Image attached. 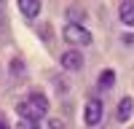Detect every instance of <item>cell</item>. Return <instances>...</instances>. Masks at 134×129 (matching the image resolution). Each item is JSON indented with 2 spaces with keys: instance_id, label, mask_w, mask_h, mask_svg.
Returning <instances> with one entry per match:
<instances>
[{
  "instance_id": "1",
  "label": "cell",
  "mask_w": 134,
  "mask_h": 129,
  "mask_svg": "<svg viewBox=\"0 0 134 129\" xmlns=\"http://www.w3.org/2000/svg\"><path fill=\"white\" fill-rule=\"evenodd\" d=\"M62 38L70 43L72 49H83V46H91L94 43V35L81 24V22H67L62 27Z\"/></svg>"
},
{
  "instance_id": "2",
  "label": "cell",
  "mask_w": 134,
  "mask_h": 129,
  "mask_svg": "<svg viewBox=\"0 0 134 129\" xmlns=\"http://www.w3.org/2000/svg\"><path fill=\"white\" fill-rule=\"evenodd\" d=\"M105 118V105L99 97H88L86 100V108H83V121L86 126H99Z\"/></svg>"
},
{
  "instance_id": "3",
  "label": "cell",
  "mask_w": 134,
  "mask_h": 129,
  "mask_svg": "<svg viewBox=\"0 0 134 129\" xmlns=\"http://www.w3.org/2000/svg\"><path fill=\"white\" fill-rule=\"evenodd\" d=\"M27 105H30V110H32V116H35V121H40L43 116L48 113V108H51V102H48V97L43 94V92H30L27 97Z\"/></svg>"
},
{
  "instance_id": "4",
  "label": "cell",
  "mask_w": 134,
  "mask_h": 129,
  "mask_svg": "<svg viewBox=\"0 0 134 129\" xmlns=\"http://www.w3.org/2000/svg\"><path fill=\"white\" fill-rule=\"evenodd\" d=\"M59 64H62L64 73H81L83 70V54H81V49H67L59 57Z\"/></svg>"
},
{
  "instance_id": "5",
  "label": "cell",
  "mask_w": 134,
  "mask_h": 129,
  "mask_svg": "<svg viewBox=\"0 0 134 129\" xmlns=\"http://www.w3.org/2000/svg\"><path fill=\"white\" fill-rule=\"evenodd\" d=\"M16 6H19V14L24 16V19H35L40 14V8H43L40 0H19Z\"/></svg>"
},
{
  "instance_id": "6",
  "label": "cell",
  "mask_w": 134,
  "mask_h": 129,
  "mask_svg": "<svg viewBox=\"0 0 134 129\" xmlns=\"http://www.w3.org/2000/svg\"><path fill=\"white\" fill-rule=\"evenodd\" d=\"M118 16L126 27H134V0H124L118 3Z\"/></svg>"
},
{
  "instance_id": "7",
  "label": "cell",
  "mask_w": 134,
  "mask_h": 129,
  "mask_svg": "<svg viewBox=\"0 0 134 129\" xmlns=\"http://www.w3.org/2000/svg\"><path fill=\"white\" fill-rule=\"evenodd\" d=\"M115 86V70H102L99 73V78H97V92H110Z\"/></svg>"
},
{
  "instance_id": "8",
  "label": "cell",
  "mask_w": 134,
  "mask_h": 129,
  "mask_svg": "<svg viewBox=\"0 0 134 129\" xmlns=\"http://www.w3.org/2000/svg\"><path fill=\"white\" fill-rule=\"evenodd\" d=\"M131 113H134V100L131 97H124V100L118 102V108H115V118L118 121H129Z\"/></svg>"
},
{
  "instance_id": "9",
  "label": "cell",
  "mask_w": 134,
  "mask_h": 129,
  "mask_svg": "<svg viewBox=\"0 0 134 129\" xmlns=\"http://www.w3.org/2000/svg\"><path fill=\"white\" fill-rule=\"evenodd\" d=\"M8 73H11V78H14V81H21V78H24V59H21V57H14L11 64H8Z\"/></svg>"
},
{
  "instance_id": "10",
  "label": "cell",
  "mask_w": 134,
  "mask_h": 129,
  "mask_svg": "<svg viewBox=\"0 0 134 129\" xmlns=\"http://www.w3.org/2000/svg\"><path fill=\"white\" fill-rule=\"evenodd\" d=\"M54 86L59 89V94H62V97L67 94V83H64V78H62V75H57V78H54Z\"/></svg>"
},
{
  "instance_id": "11",
  "label": "cell",
  "mask_w": 134,
  "mask_h": 129,
  "mask_svg": "<svg viewBox=\"0 0 134 129\" xmlns=\"http://www.w3.org/2000/svg\"><path fill=\"white\" fill-rule=\"evenodd\" d=\"M16 129H40V126H38V121H19Z\"/></svg>"
},
{
  "instance_id": "12",
  "label": "cell",
  "mask_w": 134,
  "mask_h": 129,
  "mask_svg": "<svg viewBox=\"0 0 134 129\" xmlns=\"http://www.w3.org/2000/svg\"><path fill=\"white\" fill-rule=\"evenodd\" d=\"M48 129H64V121L62 118H48Z\"/></svg>"
},
{
  "instance_id": "13",
  "label": "cell",
  "mask_w": 134,
  "mask_h": 129,
  "mask_svg": "<svg viewBox=\"0 0 134 129\" xmlns=\"http://www.w3.org/2000/svg\"><path fill=\"white\" fill-rule=\"evenodd\" d=\"M5 27H8V16H5V11L0 8V35L5 32Z\"/></svg>"
},
{
  "instance_id": "14",
  "label": "cell",
  "mask_w": 134,
  "mask_h": 129,
  "mask_svg": "<svg viewBox=\"0 0 134 129\" xmlns=\"http://www.w3.org/2000/svg\"><path fill=\"white\" fill-rule=\"evenodd\" d=\"M121 40H124L126 46H134V32H126V35H121Z\"/></svg>"
},
{
  "instance_id": "15",
  "label": "cell",
  "mask_w": 134,
  "mask_h": 129,
  "mask_svg": "<svg viewBox=\"0 0 134 129\" xmlns=\"http://www.w3.org/2000/svg\"><path fill=\"white\" fill-rule=\"evenodd\" d=\"M0 129H11V126H8V121H5L3 116H0Z\"/></svg>"
}]
</instances>
